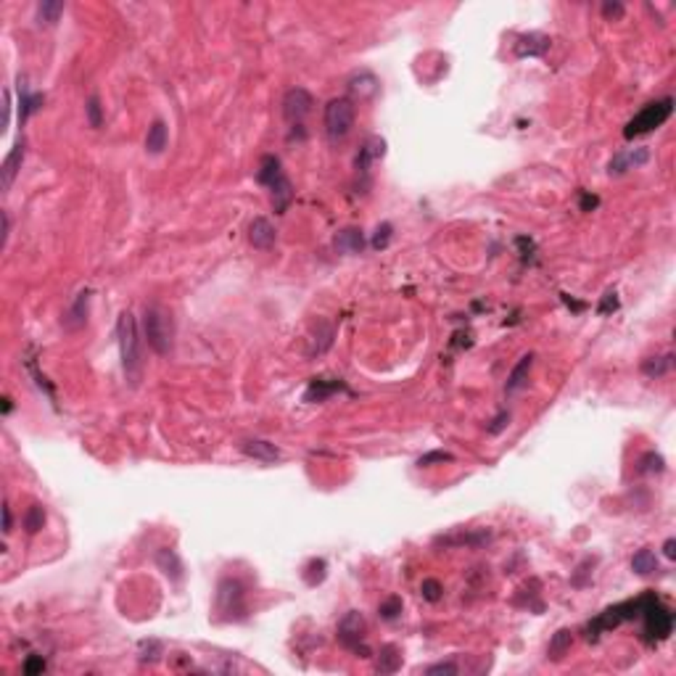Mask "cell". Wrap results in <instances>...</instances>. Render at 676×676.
Returning a JSON list of instances; mask_svg holds the SVG:
<instances>
[{
    "label": "cell",
    "mask_w": 676,
    "mask_h": 676,
    "mask_svg": "<svg viewBox=\"0 0 676 676\" xmlns=\"http://www.w3.org/2000/svg\"><path fill=\"white\" fill-rule=\"evenodd\" d=\"M117 338H119V354L124 375L132 386H138L143 375V360H141V338H138V323L132 312H122L117 320Z\"/></svg>",
    "instance_id": "6da1fadb"
},
{
    "label": "cell",
    "mask_w": 676,
    "mask_h": 676,
    "mask_svg": "<svg viewBox=\"0 0 676 676\" xmlns=\"http://www.w3.org/2000/svg\"><path fill=\"white\" fill-rule=\"evenodd\" d=\"M143 336L156 354L167 357L175 344V323L162 304H145L143 309Z\"/></svg>",
    "instance_id": "7a4b0ae2"
},
{
    "label": "cell",
    "mask_w": 676,
    "mask_h": 676,
    "mask_svg": "<svg viewBox=\"0 0 676 676\" xmlns=\"http://www.w3.org/2000/svg\"><path fill=\"white\" fill-rule=\"evenodd\" d=\"M639 618L644 621V634H647V639H653V642L668 639L671 632H674V613L658 600L655 592H644V602H642Z\"/></svg>",
    "instance_id": "3957f363"
},
{
    "label": "cell",
    "mask_w": 676,
    "mask_h": 676,
    "mask_svg": "<svg viewBox=\"0 0 676 676\" xmlns=\"http://www.w3.org/2000/svg\"><path fill=\"white\" fill-rule=\"evenodd\" d=\"M671 114H674V98H671V96H665V98L661 100H653V103L642 106V111L623 127V138H626V141H634V138H639V135H647V132L658 130L661 124L668 122Z\"/></svg>",
    "instance_id": "277c9868"
},
{
    "label": "cell",
    "mask_w": 676,
    "mask_h": 676,
    "mask_svg": "<svg viewBox=\"0 0 676 676\" xmlns=\"http://www.w3.org/2000/svg\"><path fill=\"white\" fill-rule=\"evenodd\" d=\"M217 613H222V621H243L249 605L246 592L238 578H222L217 584Z\"/></svg>",
    "instance_id": "5b68a950"
},
{
    "label": "cell",
    "mask_w": 676,
    "mask_h": 676,
    "mask_svg": "<svg viewBox=\"0 0 676 676\" xmlns=\"http://www.w3.org/2000/svg\"><path fill=\"white\" fill-rule=\"evenodd\" d=\"M327 138L333 143L344 141L354 127V103L349 98H333L327 100L325 117H323Z\"/></svg>",
    "instance_id": "8992f818"
},
{
    "label": "cell",
    "mask_w": 676,
    "mask_h": 676,
    "mask_svg": "<svg viewBox=\"0 0 676 676\" xmlns=\"http://www.w3.org/2000/svg\"><path fill=\"white\" fill-rule=\"evenodd\" d=\"M365 632H368L365 618H362V613L357 611H349L338 621V642L344 644L346 650H351V653H357L360 658H370L372 653L368 650V644H365Z\"/></svg>",
    "instance_id": "52a82bcc"
},
{
    "label": "cell",
    "mask_w": 676,
    "mask_h": 676,
    "mask_svg": "<svg viewBox=\"0 0 676 676\" xmlns=\"http://www.w3.org/2000/svg\"><path fill=\"white\" fill-rule=\"evenodd\" d=\"M315 106V100L309 96V90L304 88H291L283 96V117L285 122H291L296 127H301L304 119L309 117V111Z\"/></svg>",
    "instance_id": "ba28073f"
},
{
    "label": "cell",
    "mask_w": 676,
    "mask_h": 676,
    "mask_svg": "<svg viewBox=\"0 0 676 676\" xmlns=\"http://www.w3.org/2000/svg\"><path fill=\"white\" fill-rule=\"evenodd\" d=\"M275 238H278V233H275L273 222L264 217H254V222L249 225V240L254 249H273L275 246Z\"/></svg>",
    "instance_id": "9c48e42d"
},
{
    "label": "cell",
    "mask_w": 676,
    "mask_h": 676,
    "mask_svg": "<svg viewBox=\"0 0 676 676\" xmlns=\"http://www.w3.org/2000/svg\"><path fill=\"white\" fill-rule=\"evenodd\" d=\"M24 153H27V143L24 141L13 143V148L8 151L6 162H3V190H11L13 180H16V175H19V169H22L24 164Z\"/></svg>",
    "instance_id": "30bf717a"
},
{
    "label": "cell",
    "mask_w": 676,
    "mask_h": 676,
    "mask_svg": "<svg viewBox=\"0 0 676 676\" xmlns=\"http://www.w3.org/2000/svg\"><path fill=\"white\" fill-rule=\"evenodd\" d=\"M238 449L246 457L262 460V462H275L280 457V449L275 447L273 441H264V438H246V441L238 444Z\"/></svg>",
    "instance_id": "8fae6325"
},
{
    "label": "cell",
    "mask_w": 676,
    "mask_h": 676,
    "mask_svg": "<svg viewBox=\"0 0 676 676\" xmlns=\"http://www.w3.org/2000/svg\"><path fill=\"white\" fill-rule=\"evenodd\" d=\"M647 159H650L647 148H637V151H621V153H616V156L611 159V164H608V172H611V175H623V172H629V169H634V167L644 164Z\"/></svg>",
    "instance_id": "7c38bea8"
},
{
    "label": "cell",
    "mask_w": 676,
    "mask_h": 676,
    "mask_svg": "<svg viewBox=\"0 0 676 676\" xmlns=\"http://www.w3.org/2000/svg\"><path fill=\"white\" fill-rule=\"evenodd\" d=\"M267 188H270V193H273V209L278 214H283L285 209L291 207V201H294V186H291V180H288L283 172L280 177H275Z\"/></svg>",
    "instance_id": "4fadbf2b"
},
{
    "label": "cell",
    "mask_w": 676,
    "mask_h": 676,
    "mask_svg": "<svg viewBox=\"0 0 676 676\" xmlns=\"http://www.w3.org/2000/svg\"><path fill=\"white\" fill-rule=\"evenodd\" d=\"M531 365H534V351H528V354H524V357L518 360V365H515L513 370H510V375H507L505 391H507V394L521 391L526 383H528V372H531Z\"/></svg>",
    "instance_id": "5bb4252c"
},
{
    "label": "cell",
    "mask_w": 676,
    "mask_h": 676,
    "mask_svg": "<svg viewBox=\"0 0 676 676\" xmlns=\"http://www.w3.org/2000/svg\"><path fill=\"white\" fill-rule=\"evenodd\" d=\"M547 51H550V37L547 34H521L518 43H515V56H521V58H526V56H545Z\"/></svg>",
    "instance_id": "9a60e30c"
},
{
    "label": "cell",
    "mask_w": 676,
    "mask_h": 676,
    "mask_svg": "<svg viewBox=\"0 0 676 676\" xmlns=\"http://www.w3.org/2000/svg\"><path fill=\"white\" fill-rule=\"evenodd\" d=\"M336 391H346V386L341 381H330V378H315L304 391V402H325L327 396H333Z\"/></svg>",
    "instance_id": "2e32d148"
},
{
    "label": "cell",
    "mask_w": 676,
    "mask_h": 676,
    "mask_svg": "<svg viewBox=\"0 0 676 676\" xmlns=\"http://www.w3.org/2000/svg\"><path fill=\"white\" fill-rule=\"evenodd\" d=\"M333 246H336V251H341V254H362V249H365V235H362L360 228H344L336 235Z\"/></svg>",
    "instance_id": "e0dca14e"
},
{
    "label": "cell",
    "mask_w": 676,
    "mask_h": 676,
    "mask_svg": "<svg viewBox=\"0 0 676 676\" xmlns=\"http://www.w3.org/2000/svg\"><path fill=\"white\" fill-rule=\"evenodd\" d=\"M491 542V531H468V534H452V536H441L438 539V545L444 547H473V550H479V547L489 545Z\"/></svg>",
    "instance_id": "ac0fdd59"
},
{
    "label": "cell",
    "mask_w": 676,
    "mask_h": 676,
    "mask_svg": "<svg viewBox=\"0 0 676 676\" xmlns=\"http://www.w3.org/2000/svg\"><path fill=\"white\" fill-rule=\"evenodd\" d=\"M156 566L162 568L164 576L169 578V581H175V584L183 578V563H180L175 550H169V547H162V550L156 552Z\"/></svg>",
    "instance_id": "d6986e66"
},
{
    "label": "cell",
    "mask_w": 676,
    "mask_h": 676,
    "mask_svg": "<svg viewBox=\"0 0 676 676\" xmlns=\"http://www.w3.org/2000/svg\"><path fill=\"white\" fill-rule=\"evenodd\" d=\"M402 668V653L396 644H383L378 658H375V671L378 674H396Z\"/></svg>",
    "instance_id": "ffe728a7"
},
{
    "label": "cell",
    "mask_w": 676,
    "mask_h": 676,
    "mask_svg": "<svg viewBox=\"0 0 676 676\" xmlns=\"http://www.w3.org/2000/svg\"><path fill=\"white\" fill-rule=\"evenodd\" d=\"M88 304H90V291H82V294L77 296L74 304H72V309L64 315V325L69 327V330H77V327H82L88 323Z\"/></svg>",
    "instance_id": "44dd1931"
},
{
    "label": "cell",
    "mask_w": 676,
    "mask_h": 676,
    "mask_svg": "<svg viewBox=\"0 0 676 676\" xmlns=\"http://www.w3.org/2000/svg\"><path fill=\"white\" fill-rule=\"evenodd\" d=\"M383 151H386V143H383L381 138H370V141L360 148V153H357V162H354L357 164V172H368L370 164L383 156Z\"/></svg>",
    "instance_id": "7402d4cb"
},
{
    "label": "cell",
    "mask_w": 676,
    "mask_h": 676,
    "mask_svg": "<svg viewBox=\"0 0 676 676\" xmlns=\"http://www.w3.org/2000/svg\"><path fill=\"white\" fill-rule=\"evenodd\" d=\"M167 141H169V130H167V124L162 119H156L148 127V135H145V151L156 156V153H162L167 148Z\"/></svg>",
    "instance_id": "603a6c76"
},
{
    "label": "cell",
    "mask_w": 676,
    "mask_h": 676,
    "mask_svg": "<svg viewBox=\"0 0 676 676\" xmlns=\"http://www.w3.org/2000/svg\"><path fill=\"white\" fill-rule=\"evenodd\" d=\"M43 96H37V93H30V90L24 88V82L19 79V122H27L30 117H32L34 111H40V106H43Z\"/></svg>",
    "instance_id": "cb8c5ba5"
},
{
    "label": "cell",
    "mask_w": 676,
    "mask_h": 676,
    "mask_svg": "<svg viewBox=\"0 0 676 676\" xmlns=\"http://www.w3.org/2000/svg\"><path fill=\"white\" fill-rule=\"evenodd\" d=\"M349 90L354 96H360V98H372L378 93V79L370 72H360V74H354L349 79Z\"/></svg>",
    "instance_id": "d4e9b609"
},
{
    "label": "cell",
    "mask_w": 676,
    "mask_h": 676,
    "mask_svg": "<svg viewBox=\"0 0 676 676\" xmlns=\"http://www.w3.org/2000/svg\"><path fill=\"white\" fill-rule=\"evenodd\" d=\"M632 571L637 573V576H653L655 571H658V555H655L653 550H639V552H634Z\"/></svg>",
    "instance_id": "484cf974"
},
{
    "label": "cell",
    "mask_w": 676,
    "mask_h": 676,
    "mask_svg": "<svg viewBox=\"0 0 676 676\" xmlns=\"http://www.w3.org/2000/svg\"><path fill=\"white\" fill-rule=\"evenodd\" d=\"M64 3L61 0H43V3H37V24H45V27H51V24L58 22V16L64 13Z\"/></svg>",
    "instance_id": "4316f807"
},
{
    "label": "cell",
    "mask_w": 676,
    "mask_h": 676,
    "mask_svg": "<svg viewBox=\"0 0 676 676\" xmlns=\"http://www.w3.org/2000/svg\"><path fill=\"white\" fill-rule=\"evenodd\" d=\"M571 644H573V634H571V629H560V632L550 639V647H547V658H552V661H560L563 655L571 650Z\"/></svg>",
    "instance_id": "83f0119b"
},
{
    "label": "cell",
    "mask_w": 676,
    "mask_h": 676,
    "mask_svg": "<svg viewBox=\"0 0 676 676\" xmlns=\"http://www.w3.org/2000/svg\"><path fill=\"white\" fill-rule=\"evenodd\" d=\"M674 365V354H663V357H647L642 362V372L647 378H663L665 372Z\"/></svg>",
    "instance_id": "f1b7e54d"
},
{
    "label": "cell",
    "mask_w": 676,
    "mask_h": 676,
    "mask_svg": "<svg viewBox=\"0 0 676 676\" xmlns=\"http://www.w3.org/2000/svg\"><path fill=\"white\" fill-rule=\"evenodd\" d=\"M327 576V566L323 557H315V560H309L304 566V581L309 584V587H317V584H323Z\"/></svg>",
    "instance_id": "f546056e"
},
{
    "label": "cell",
    "mask_w": 676,
    "mask_h": 676,
    "mask_svg": "<svg viewBox=\"0 0 676 676\" xmlns=\"http://www.w3.org/2000/svg\"><path fill=\"white\" fill-rule=\"evenodd\" d=\"M43 526H45V510H43V507H40V505L27 507V513H24V528H27V534H37Z\"/></svg>",
    "instance_id": "4dcf8cb0"
},
{
    "label": "cell",
    "mask_w": 676,
    "mask_h": 676,
    "mask_svg": "<svg viewBox=\"0 0 676 676\" xmlns=\"http://www.w3.org/2000/svg\"><path fill=\"white\" fill-rule=\"evenodd\" d=\"M420 594H423V600H428V602H438L441 597H444V587H441L438 578H423Z\"/></svg>",
    "instance_id": "1f68e13d"
},
{
    "label": "cell",
    "mask_w": 676,
    "mask_h": 676,
    "mask_svg": "<svg viewBox=\"0 0 676 676\" xmlns=\"http://www.w3.org/2000/svg\"><path fill=\"white\" fill-rule=\"evenodd\" d=\"M85 114H88L90 127H96V130H98L100 124H103V109H100L98 96H90V98H88V103H85Z\"/></svg>",
    "instance_id": "d6a6232c"
},
{
    "label": "cell",
    "mask_w": 676,
    "mask_h": 676,
    "mask_svg": "<svg viewBox=\"0 0 676 676\" xmlns=\"http://www.w3.org/2000/svg\"><path fill=\"white\" fill-rule=\"evenodd\" d=\"M399 613H402V600H399V597H389V600H383L381 608H378V616H381L383 621H396Z\"/></svg>",
    "instance_id": "836d02e7"
},
{
    "label": "cell",
    "mask_w": 676,
    "mask_h": 676,
    "mask_svg": "<svg viewBox=\"0 0 676 676\" xmlns=\"http://www.w3.org/2000/svg\"><path fill=\"white\" fill-rule=\"evenodd\" d=\"M639 473H663L665 470V462L661 455H655V452H647L642 460H639Z\"/></svg>",
    "instance_id": "e575fe53"
},
{
    "label": "cell",
    "mask_w": 676,
    "mask_h": 676,
    "mask_svg": "<svg viewBox=\"0 0 676 676\" xmlns=\"http://www.w3.org/2000/svg\"><path fill=\"white\" fill-rule=\"evenodd\" d=\"M452 455L444 452V449H436V452H428L423 457L417 460V468H431V465H444V462H452Z\"/></svg>",
    "instance_id": "d590c367"
},
{
    "label": "cell",
    "mask_w": 676,
    "mask_h": 676,
    "mask_svg": "<svg viewBox=\"0 0 676 676\" xmlns=\"http://www.w3.org/2000/svg\"><path fill=\"white\" fill-rule=\"evenodd\" d=\"M391 225L389 222H383V225H378V230H375V235H372V249L381 251L389 246V240H391Z\"/></svg>",
    "instance_id": "8d00e7d4"
},
{
    "label": "cell",
    "mask_w": 676,
    "mask_h": 676,
    "mask_svg": "<svg viewBox=\"0 0 676 676\" xmlns=\"http://www.w3.org/2000/svg\"><path fill=\"white\" fill-rule=\"evenodd\" d=\"M623 3H618V0H608V3H602V16L608 19V22H618L623 16Z\"/></svg>",
    "instance_id": "74e56055"
},
{
    "label": "cell",
    "mask_w": 676,
    "mask_h": 676,
    "mask_svg": "<svg viewBox=\"0 0 676 676\" xmlns=\"http://www.w3.org/2000/svg\"><path fill=\"white\" fill-rule=\"evenodd\" d=\"M507 426H510V412H507V410H500V412H497V417H494L489 426H486V431H489L491 436H497V434H502V431H505Z\"/></svg>",
    "instance_id": "f35d334b"
},
{
    "label": "cell",
    "mask_w": 676,
    "mask_h": 676,
    "mask_svg": "<svg viewBox=\"0 0 676 676\" xmlns=\"http://www.w3.org/2000/svg\"><path fill=\"white\" fill-rule=\"evenodd\" d=\"M592 566H594V560H592V557H587V560H584V563L576 568V573L571 576V584H573V587H584V584H587V576L592 573V571H589Z\"/></svg>",
    "instance_id": "ab89813d"
},
{
    "label": "cell",
    "mask_w": 676,
    "mask_h": 676,
    "mask_svg": "<svg viewBox=\"0 0 676 676\" xmlns=\"http://www.w3.org/2000/svg\"><path fill=\"white\" fill-rule=\"evenodd\" d=\"M43 671H45V658H43V655H30V658L24 661V674H27V676L43 674Z\"/></svg>",
    "instance_id": "60d3db41"
},
{
    "label": "cell",
    "mask_w": 676,
    "mask_h": 676,
    "mask_svg": "<svg viewBox=\"0 0 676 676\" xmlns=\"http://www.w3.org/2000/svg\"><path fill=\"white\" fill-rule=\"evenodd\" d=\"M460 668H457V663L455 661H441V663H434V665H428L426 668V674L428 676H436V674H457Z\"/></svg>",
    "instance_id": "b9f144b4"
},
{
    "label": "cell",
    "mask_w": 676,
    "mask_h": 676,
    "mask_svg": "<svg viewBox=\"0 0 676 676\" xmlns=\"http://www.w3.org/2000/svg\"><path fill=\"white\" fill-rule=\"evenodd\" d=\"M616 309H618V294H616V291H608V294L602 296L597 312H600V315H611V312H616Z\"/></svg>",
    "instance_id": "7bdbcfd3"
},
{
    "label": "cell",
    "mask_w": 676,
    "mask_h": 676,
    "mask_svg": "<svg viewBox=\"0 0 676 676\" xmlns=\"http://www.w3.org/2000/svg\"><path fill=\"white\" fill-rule=\"evenodd\" d=\"M13 528V515H11V505L3 502V534H11Z\"/></svg>",
    "instance_id": "ee69618b"
},
{
    "label": "cell",
    "mask_w": 676,
    "mask_h": 676,
    "mask_svg": "<svg viewBox=\"0 0 676 676\" xmlns=\"http://www.w3.org/2000/svg\"><path fill=\"white\" fill-rule=\"evenodd\" d=\"M600 204L597 196H589V193H581V212H592V209Z\"/></svg>",
    "instance_id": "f6af8a7d"
},
{
    "label": "cell",
    "mask_w": 676,
    "mask_h": 676,
    "mask_svg": "<svg viewBox=\"0 0 676 676\" xmlns=\"http://www.w3.org/2000/svg\"><path fill=\"white\" fill-rule=\"evenodd\" d=\"M663 555L668 557V560H674V557H676V539H665Z\"/></svg>",
    "instance_id": "bcb514c9"
},
{
    "label": "cell",
    "mask_w": 676,
    "mask_h": 676,
    "mask_svg": "<svg viewBox=\"0 0 676 676\" xmlns=\"http://www.w3.org/2000/svg\"><path fill=\"white\" fill-rule=\"evenodd\" d=\"M8 235H11V222H8V214H3V249L8 243Z\"/></svg>",
    "instance_id": "7dc6e473"
},
{
    "label": "cell",
    "mask_w": 676,
    "mask_h": 676,
    "mask_svg": "<svg viewBox=\"0 0 676 676\" xmlns=\"http://www.w3.org/2000/svg\"><path fill=\"white\" fill-rule=\"evenodd\" d=\"M11 407H13L11 399H8V396H3V415H8V412H11Z\"/></svg>",
    "instance_id": "c3c4849f"
}]
</instances>
